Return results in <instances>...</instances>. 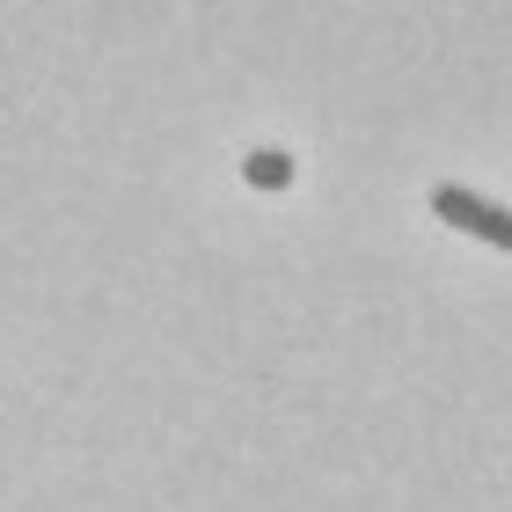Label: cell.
I'll return each instance as SVG.
<instances>
[{"mask_svg":"<svg viewBox=\"0 0 512 512\" xmlns=\"http://www.w3.org/2000/svg\"><path fill=\"white\" fill-rule=\"evenodd\" d=\"M432 213L447 220V227H469L476 242H498L512 249V213L491 198H476V191H461V183H432Z\"/></svg>","mask_w":512,"mask_h":512,"instance_id":"cell-1","label":"cell"},{"mask_svg":"<svg viewBox=\"0 0 512 512\" xmlns=\"http://www.w3.org/2000/svg\"><path fill=\"white\" fill-rule=\"evenodd\" d=\"M242 176L256 183V191H286V183H293V154L264 147V154H249V161H242Z\"/></svg>","mask_w":512,"mask_h":512,"instance_id":"cell-2","label":"cell"}]
</instances>
